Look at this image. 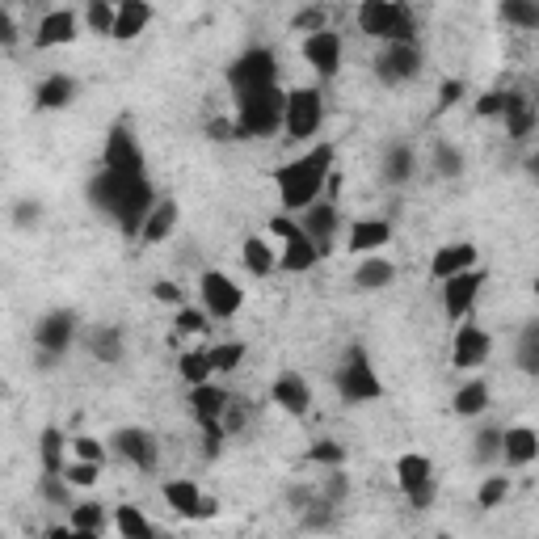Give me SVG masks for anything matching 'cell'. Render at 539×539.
<instances>
[{"label":"cell","instance_id":"obj_1","mask_svg":"<svg viewBox=\"0 0 539 539\" xmlns=\"http://www.w3.org/2000/svg\"><path fill=\"white\" fill-rule=\"evenodd\" d=\"M85 194H89L93 211H102L106 219H114V224L123 228V236L144 232L148 215L156 211V203H161L148 177H118V173H106V169H97L89 177Z\"/></svg>","mask_w":539,"mask_h":539},{"label":"cell","instance_id":"obj_2","mask_svg":"<svg viewBox=\"0 0 539 539\" xmlns=\"http://www.w3.org/2000/svg\"><path fill=\"white\" fill-rule=\"evenodd\" d=\"M333 144H316L304 156H295L283 169H274V186H278V203L287 215H304L312 203H321V194L329 186L333 169Z\"/></svg>","mask_w":539,"mask_h":539},{"label":"cell","instance_id":"obj_3","mask_svg":"<svg viewBox=\"0 0 539 539\" xmlns=\"http://www.w3.org/2000/svg\"><path fill=\"white\" fill-rule=\"evenodd\" d=\"M358 30L379 43H417V17L409 5H392V0H367L358 9Z\"/></svg>","mask_w":539,"mask_h":539},{"label":"cell","instance_id":"obj_4","mask_svg":"<svg viewBox=\"0 0 539 539\" xmlns=\"http://www.w3.org/2000/svg\"><path fill=\"white\" fill-rule=\"evenodd\" d=\"M283 123H287V93L278 85L236 97V127L245 131V139H270Z\"/></svg>","mask_w":539,"mask_h":539},{"label":"cell","instance_id":"obj_5","mask_svg":"<svg viewBox=\"0 0 539 539\" xmlns=\"http://www.w3.org/2000/svg\"><path fill=\"white\" fill-rule=\"evenodd\" d=\"M228 85L236 97H249V93H262L278 85V55L270 47H249L245 55L232 59L228 68Z\"/></svg>","mask_w":539,"mask_h":539},{"label":"cell","instance_id":"obj_6","mask_svg":"<svg viewBox=\"0 0 539 539\" xmlns=\"http://www.w3.org/2000/svg\"><path fill=\"white\" fill-rule=\"evenodd\" d=\"M337 396H342L346 405H367V401L384 396V384H379V375H375L363 346H350L346 363L337 367Z\"/></svg>","mask_w":539,"mask_h":539},{"label":"cell","instance_id":"obj_7","mask_svg":"<svg viewBox=\"0 0 539 539\" xmlns=\"http://www.w3.org/2000/svg\"><path fill=\"white\" fill-rule=\"evenodd\" d=\"M270 236H278V241H283V253H278V270L304 274V270H312L316 262H321V249H316L308 236H304V228H299L295 215H274V219H270Z\"/></svg>","mask_w":539,"mask_h":539},{"label":"cell","instance_id":"obj_8","mask_svg":"<svg viewBox=\"0 0 539 539\" xmlns=\"http://www.w3.org/2000/svg\"><path fill=\"white\" fill-rule=\"evenodd\" d=\"M325 123V93L321 89H291L287 93V139H295V144H304V139H312L316 131H321Z\"/></svg>","mask_w":539,"mask_h":539},{"label":"cell","instance_id":"obj_9","mask_svg":"<svg viewBox=\"0 0 539 539\" xmlns=\"http://www.w3.org/2000/svg\"><path fill=\"white\" fill-rule=\"evenodd\" d=\"M102 169L106 173H118V177H148L144 173L148 169V156H144V148H139V139H135V131L127 123L110 127L106 148H102Z\"/></svg>","mask_w":539,"mask_h":539},{"label":"cell","instance_id":"obj_10","mask_svg":"<svg viewBox=\"0 0 539 539\" xmlns=\"http://www.w3.org/2000/svg\"><path fill=\"white\" fill-rule=\"evenodd\" d=\"M198 299H203V312L211 321H232L245 304V291L224 270H203V278H198Z\"/></svg>","mask_w":539,"mask_h":539},{"label":"cell","instance_id":"obj_11","mask_svg":"<svg viewBox=\"0 0 539 539\" xmlns=\"http://www.w3.org/2000/svg\"><path fill=\"white\" fill-rule=\"evenodd\" d=\"M485 283H489V270H481V266L468 270V274L447 278V283H443V312H447V321H455V325L472 321V308H476V299H481Z\"/></svg>","mask_w":539,"mask_h":539},{"label":"cell","instance_id":"obj_12","mask_svg":"<svg viewBox=\"0 0 539 539\" xmlns=\"http://www.w3.org/2000/svg\"><path fill=\"white\" fill-rule=\"evenodd\" d=\"M396 485H401V493L409 497L413 510H430V502H434V464L417 451L401 455L396 459Z\"/></svg>","mask_w":539,"mask_h":539},{"label":"cell","instance_id":"obj_13","mask_svg":"<svg viewBox=\"0 0 539 539\" xmlns=\"http://www.w3.org/2000/svg\"><path fill=\"white\" fill-rule=\"evenodd\" d=\"M422 72V47L417 43H388L375 55V76L384 85H409Z\"/></svg>","mask_w":539,"mask_h":539},{"label":"cell","instance_id":"obj_14","mask_svg":"<svg viewBox=\"0 0 539 539\" xmlns=\"http://www.w3.org/2000/svg\"><path fill=\"white\" fill-rule=\"evenodd\" d=\"M110 447L127 459V464H135L139 472H152L156 459H161V443H156V434L144 430V426H123L110 434Z\"/></svg>","mask_w":539,"mask_h":539},{"label":"cell","instance_id":"obj_15","mask_svg":"<svg viewBox=\"0 0 539 539\" xmlns=\"http://www.w3.org/2000/svg\"><path fill=\"white\" fill-rule=\"evenodd\" d=\"M165 502H169V510L173 514H182V518H190V523H203V518H215L219 514V502L211 493H203L194 481H165Z\"/></svg>","mask_w":539,"mask_h":539},{"label":"cell","instance_id":"obj_16","mask_svg":"<svg viewBox=\"0 0 539 539\" xmlns=\"http://www.w3.org/2000/svg\"><path fill=\"white\" fill-rule=\"evenodd\" d=\"M76 342V316L68 308H55L47 312L43 321L34 325V346L43 350L47 358H59V354H68Z\"/></svg>","mask_w":539,"mask_h":539},{"label":"cell","instance_id":"obj_17","mask_svg":"<svg viewBox=\"0 0 539 539\" xmlns=\"http://www.w3.org/2000/svg\"><path fill=\"white\" fill-rule=\"evenodd\" d=\"M489 350H493V337H489V329H481L476 321H464L455 329V346H451V363H455V371H476L489 358Z\"/></svg>","mask_w":539,"mask_h":539},{"label":"cell","instance_id":"obj_18","mask_svg":"<svg viewBox=\"0 0 539 539\" xmlns=\"http://www.w3.org/2000/svg\"><path fill=\"white\" fill-rule=\"evenodd\" d=\"M299 228H304V236L308 241L321 249V257L333 249V241H337V228H342V211H337V203H312L304 215H299Z\"/></svg>","mask_w":539,"mask_h":539},{"label":"cell","instance_id":"obj_19","mask_svg":"<svg viewBox=\"0 0 539 539\" xmlns=\"http://www.w3.org/2000/svg\"><path fill=\"white\" fill-rule=\"evenodd\" d=\"M304 59L316 68L321 81H333L342 72V34L337 30H321V34H308L304 38Z\"/></svg>","mask_w":539,"mask_h":539},{"label":"cell","instance_id":"obj_20","mask_svg":"<svg viewBox=\"0 0 539 539\" xmlns=\"http://www.w3.org/2000/svg\"><path fill=\"white\" fill-rule=\"evenodd\" d=\"M481 266V253H476L472 241H455V245H443L434 257H430V274H434V283H447V278L455 274H468Z\"/></svg>","mask_w":539,"mask_h":539},{"label":"cell","instance_id":"obj_21","mask_svg":"<svg viewBox=\"0 0 539 539\" xmlns=\"http://www.w3.org/2000/svg\"><path fill=\"white\" fill-rule=\"evenodd\" d=\"M76 26H81V17H76L72 9H51V13H43V22H38V30H34V47L38 51L68 47V43H76Z\"/></svg>","mask_w":539,"mask_h":539},{"label":"cell","instance_id":"obj_22","mask_svg":"<svg viewBox=\"0 0 539 539\" xmlns=\"http://www.w3.org/2000/svg\"><path fill=\"white\" fill-rule=\"evenodd\" d=\"M270 401L291 413V417H304L312 409V388H308V379L304 375H295V371H283L274 379V388H270Z\"/></svg>","mask_w":539,"mask_h":539},{"label":"cell","instance_id":"obj_23","mask_svg":"<svg viewBox=\"0 0 539 539\" xmlns=\"http://www.w3.org/2000/svg\"><path fill=\"white\" fill-rule=\"evenodd\" d=\"M392 241V224L388 219H354L350 236H346V249L354 257H375V249H384Z\"/></svg>","mask_w":539,"mask_h":539},{"label":"cell","instance_id":"obj_24","mask_svg":"<svg viewBox=\"0 0 539 539\" xmlns=\"http://www.w3.org/2000/svg\"><path fill=\"white\" fill-rule=\"evenodd\" d=\"M539 459V430L531 426H510L502 443V464L506 468H527Z\"/></svg>","mask_w":539,"mask_h":539},{"label":"cell","instance_id":"obj_25","mask_svg":"<svg viewBox=\"0 0 539 539\" xmlns=\"http://www.w3.org/2000/svg\"><path fill=\"white\" fill-rule=\"evenodd\" d=\"M76 93H81V85H76L68 72H51L47 81L34 89V106L38 110H68L76 102Z\"/></svg>","mask_w":539,"mask_h":539},{"label":"cell","instance_id":"obj_26","mask_svg":"<svg viewBox=\"0 0 539 539\" xmlns=\"http://www.w3.org/2000/svg\"><path fill=\"white\" fill-rule=\"evenodd\" d=\"M232 405V396L219 388V384H203V388H190V413L198 417V426L207 422H224V413Z\"/></svg>","mask_w":539,"mask_h":539},{"label":"cell","instance_id":"obj_27","mask_svg":"<svg viewBox=\"0 0 539 539\" xmlns=\"http://www.w3.org/2000/svg\"><path fill=\"white\" fill-rule=\"evenodd\" d=\"M152 17H156V9L148 5V0H123V5H118L114 38H118V43H131V38H139V34L148 30Z\"/></svg>","mask_w":539,"mask_h":539},{"label":"cell","instance_id":"obj_28","mask_svg":"<svg viewBox=\"0 0 539 539\" xmlns=\"http://www.w3.org/2000/svg\"><path fill=\"white\" fill-rule=\"evenodd\" d=\"M535 123H539V102H535V97H527V93H514L510 89V110H506L510 139H527Z\"/></svg>","mask_w":539,"mask_h":539},{"label":"cell","instance_id":"obj_29","mask_svg":"<svg viewBox=\"0 0 539 539\" xmlns=\"http://www.w3.org/2000/svg\"><path fill=\"white\" fill-rule=\"evenodd\" d=\"M177 203L173 198H161V203H156V211L148 215V224H144V232H139V241L144 245H165L169 236H173V228H177Z\"/></svg>","mask_w":539,"mask_h":539},{"label":"cell","instance_id":"obj_30","mask_svg":"<svg viewBox=\"0 0 539 539\" xmlns=\"http://www.w3.org/2000/svg\"><path fill=\"white\" fill-rule=\"evenodd\" d=\"M241 262H245V270H249V274L266 278V274H274V270H278V253L270 249L266 236H245V245H241Z\"/></svg>","mask_w":539,"mask_h":539},{"label":"cell","instance_id":"obj_31","mask_svg":"<svg viewBox=\"0 0 539 539\" xmlns=\"http://www.w3.org/2000/svg\"><path fill=\"white\" fill-rule=\"evenodd\" d=\"M89 354L97 358V363H123V329L118 325H102V329H93L89 333Z\"/></svg>","mask_w":539,"mask_h":539},{"label":"cell","instance_id":"obj_32","mask_svg":"<svg viewBox=\"0 0 539 539\" xmlns=\"http://www.w3.org/2000/svg\"><path fill=\"white\" fill-rule=\"evenodd\" d=\"M392 278H396V266L388 262V257H363L354 270V287L358 291H384Z\"/></svg>","mask_w":539,"mask_h":539},{"label":"cell","instance_id":"obj_33","mask_svg":"<svg viewBox=\"0 0 539 539\" xmlns=\"http://www.w3.org/2000/svg\"><path fill=\"white\" fill-rule=\"evenodd\" d=\"M64 447H68V438H64V430H55V426H47L43 434H38V451H43V472H47V476H64V472H68V459H64Z\"/></svg>","mask_w":539,"mask_h":539},{"label":"cell","instance_id":"obj_34","mask_svg":"<svg viewBox=\"0 0 539 539\" xmlns=\"http://www.w3.org/2000/svg\"><path fill=\"white\" fill-rule=\"evenodd\" d=\"M451 409H455V417H481L489 409V384L485 379H468V384L455 392Z\"/></svg>","mask_w":539,"mask_h":539},{"label":"cell","instance_id":"obj_35","mask_svg":"<svg viewBox=\"0 0 539 539\" xmlns=\"http://www.w3.org/2000/svg\"><path fill=\"white\" fill-rule=\"evenodd\" d=\"M413 169H417L413 148H409V144H392L388 156H384V182H388V186H405L409 177H413Z\"/></svg>","mask_w":539,"mask_h":539},{"label":"cell","instance_id":"obj_36","mask_svg":"<svg viewBox=\"0 0 539 539\" xmlns=\"http://www.w3.org/2000/svg\"><path fill=\"white\" fill-rule=\"evenodd\" d=\"M114 527H118V535H123V539H161L139 506H118L114 510Z\"/></svg>","mask_w":539,"mask_h":539},{"label":"cell","instance_id":"obj_37","mask_svg":"<svg viewBox=\"0 0 539 539\" xmlns=\"http://www.w3.org/2000/svg\"><path fill=\"white\" fill-rule=\"evenodd\" d=\"M177 371H182V379L190 388H203V384H215V363H211V350H190L182 354V363H177Z\"/></svg>","mask_w":539,"mask_h":539},{"label":"cell","instance_id":"obj_38","mask_svg":"<svg viewBox=\"0 0 539 539\" xmlns=\"http://www.w3.org/2000/svg\"><path fill=\"white\" fill-rule=\"evenodd\" d=\"M106 523H110V514H106V506H97V502H81V506L68 510V527H76V531H97L102 535Z\"/></svg>","mask_w":539,"mask_h":539},{"label":"cell","instance_id":"obj_39","mask_svg":"<svg viewBox=\"0 0 539 539\" xmlns=\"http://www.w3.org/2000/svg\"><path fill=\"white\" fill-rule=\"evenodd\" d=\"M502 443H506V430H481L472 443V459L476 464H502Z\"/></svg>","mask_w":539,"mask_h":539},{"label":"cell","instance_id":"obj_40","mask_svg":"<svg viewBox=\"0 0 539 539\" xmlns=\"http://www.w3.org/2000/svg\"><path fill=\"white\" fill-rule=\"evenodd\" d=\"M518 367L527 375H539V321H531L518 337Z\"/></svg>","mask_w":539,"mask_h":539},{"label":"cell","instance_id":"obj_41","mask_svg":"<svg viewBox=\"0 0 539 539\" xmlns=\"http://www.w3.org/2000/svg\"><path fill=\"white\" fill-rule=\"evenodd\" d=\"M308 464H316V468H346V447L342 443H333V438H321L312 451H308Z\"/></svg>","mask_w":539,"mask_h":539},{"label":"cell","instance_id":"obj_42","mask_svg":"<svg viewBox=\"0 0 539 539\" xmlns=\"http://www.w3.org/2000/svg\"><path fill=\"white\" fill-rule=\"evenodd\" d=\"M85 22L93 34H110L114 38V22H118V5H110V0H93V5L85 9Z\"/></svg>","mask_w":539,"mask_h":539},{"label":"cell","instance_id":"obj_43","mask_svg":"<svg viewBox=\"0 0 539 539\" xmlns=\"http://www.w3.org/2000/svg\"><path fill=\"white\" fill-rule=\"evenodd\" d=\"M506 497H510V476L497 472V476H489V481L481 485V493H476V506H481V510H497Z\"/></svg>","mask_w":539,"mask_h":539},{"label":"cell","instance_id":"obj_44","mask_svg":"<svg viewBox=\"0 0 539 539\" xmlns=\"http://www.w3.org/2000/svg\"><path fill=\"white\" fill-rule=\"evenodd\" d=\"M211 350V363H215V375H232L236 367L245 363V346L241 342H224V346H207Z\"/></svg>","mask_w":539,"mask_h":539},{"label":"cell","instance_id":"obj_45","mask_svg":"<svg viewBox=\"0 0 539 539\" xmlns=\"http://www.w3.org/2000/svg\"><path fill=\"white\" fill-rule=\"evenodd\" d=\"M502 17L518 30H539V5H527V0H506Z\"/></svg>","mask_w":539,"mask_h":539},{"label":"cell","instance_id":"obj_46","mask_svg":"<svg viewBox=\"0 0 539 539\" xmlns=\"http://www.w3.org/2000/svg\"><path fill=\"white\" fill-rule=\"evenodd\" d=\"M38 493L47 497V502H55V506H68L72 510V485H68V476H38Z\"/></svg>","mask_w":539,"mask_h":539},{"label":"cell","instance_id":"obj_47","mask_svg":"<svg viewBox=\"0 0 539 539\" xmlns=\"http://www.w3.org/2000/svg\"><path fill=\"white\" fill-rule=\"evenodd\" d=\"M64 476H68L72 489H93L97 481H102V464H85V459H72Z\"/></svg>","mask_w":539,"mask_h":539},{"label":"cell","instance_id":"obj_48","mask_svg":"<svg viewBox=\"0 0 539 539\" xmlns=\"http://www.w3.org/2000/svg\"><path fill=\"white\" fill-rule=\"evenodd\" d=\"M177 333H198V337H207L211 333V316L207 312H198V308H177Z\"/></svg>","mask_w":539,"mask_h":539},{"label":"cell","instance_id":"obj_49","mask_svg":"<svg viewBox=\"0 0 539 539\" xmlns=\"http://www.w3.org/2000/svg\"><path fill=\"white\" fill-rule=\"evenodd\" d=\"M333 518H337V506H329L325 497H316V502L304 510V527L308 531H325V527H333Z\"/></svg>","mask_w":539,"mask_h":539},{"label":"cell","instance_id":"obj_50","mask_svg":"<svg viewBox=\"0 0 539 539\" xmlns=\"http://www.w3.org/2000/svg\"><path fill=\"white\" fill-rule=\"evenodd\" d=\"M346 493H350L346 472H342V468H329V472H325V489H321V497H325L329 506H342V502H346Z\"/></svg>","mask_w":539,"mask_h":539},{"label":"cell","instance_id":"obj_51","mask_svg":"<svg viewBox=\"0 0 539 539\" xmlns=\"http://www.w3.org/2000/svg\"><path fill=\"white\" fill-rule=\"evenodd\" d=\"M434 169L443 177H459L464 173V156H459L451 144H434Z\"/></svg>","mask_w":539,"mask_h":539},{"label":"cell","instance_id":"obj_52","mask_svg":"<svg viewBox=\"0 0 539 539\" xmlns=\"http://www.w3.org/2000/svg\"><path fill=\"white\" fill-rule=\"evenodd\" d=\"M510 110V89H493V93H481V102H476V114L481 118H506Z\"/></svg>","mask_w":539,"mask_h":539},{"label":"cell","instance_id":"obj_53","mask_svg":"<svg viewBox=\"0 0 539 539\" xmlns=\"http://www.w3.org/2000/svg\"><path fill=\"white\" fill-rule=\"evenodd\" d=\"M72 451H76V459H85V464H106V447L97 443V438H89V434L72 438Z\"/></svg>","mask_w":539,"mask_h":539},{"label":"cell","instance_id":"obj_54","mask_svg":"<svg viewBox=\"0 0 539 539\" xmlns=\"http://www.w3.org/2000/svg\"><path fill=\"white\" fill-rule=\"evenodd\" d=\"M291 30H304V34L329 30V26H325V9H299V13L291 17Z\"/></svg>","mask_w":539,"mask_h":539},{"label":"cell","instance_id":"obj_55","mask_svg":"<svg viewBox=\"0 0 539 539\" xmlns=\"http://www.w3.org/2000/svg\"><path fill=\"white\" fill-rule=\"evenodd\" d=\"M224 438H228L224 422H207V426H203V455L215 459L219 451H224Z\"/></svg>","mask_w":539,"mask_h":539},{"label":"cell","instance_id":"obj_56","mask_svg":"<svg viewBox=\"0 0 539 539\" xmlns=\"http://www.w3.org/2000/svg\"><path fill=\"white\" fill-rule=\"evenodd\" d=\"M207 135L215 139V144H228V139H245V131L236 127V118H232V123H228V118H211V123H207Z\"/></svg>","mask_w":539,"mask_h":539},{"label":"cell","instance_id":"obj_57","mask_svg":"<svg viewBox=\"0 0 539 539\" xmlns=\"http://www.w3.org/2000/svg\"><path fill=\"white\" fill-rule=\"evenodd\" d=\"M245 426H249V409H245V401H232L228 413H224V430H228V438H232V434H241Z\"/></svg>","mask_w":539,"mask_h":539},{"label":"cell","instance_id":"obj_58","mask_svg":"<svg viewBox=\"0 0 539 539\" xmlns=\"http://www.w3.org/2000/svg\"><path fill=\"white\" fill-rule=\"evenodd\" d=\"M152 295L161 299V304H169V308H186L182 287H177V283H156V287H152Z\"/></svg>","mask_w":539,"mask_h":539},{"label":"cell","instance_id":"obj_59","mask_svg":"<svg viewBox=\"0 0 539 539\" xmlns=\"http://www.w3.org/2000/svg\"><path fill=\"white\" fill-rule=\"evenodd\" d=\"M459 97H464V81H447L443 93H438V110H451Z\"/></svg>","mask_w":539,"mask_h":539},{"label":"cell","instance_id":"obj_60","mask_svg":"<svg viewBox=\"0 0 539 539\" xmlns=\"http://www.w3.org/2000/svg\"><path fill=\"white\" fill-rule=\"evenodd\" d=\"M0 43H5V47L17 43V26H13V13L9 9H0Z\"/></svg>","mask_w":539,"mask_h":539},{"label":"cell","instance_id":"obj_61","mask_svg":"<svg viewBox=\"0 0 539 539\" xmlns=\"http://www.w3.org/2000/svg\"><path fill=\"white\" fill-rule=\"evenodd\" d=\"M47 539H102L97 531H76V527H51Z\"/></svg>","mask_w":539,"mask_h":539},{"label":"cell","instance_id":"obj_62","mask_svg":"<svg viewBox=\"0 0 539 539\" xmlns=\"http://www.w3.org/2000/svg\"><path fill=\"white\" fill-rule=\"evenodd\" d=\"M38 215H43V207H38V203H22V207H17V224H38Z\"/></svg>","mask_w":539,"mask_h":539},{"label":"cell","instance_id":"obj_63","mask_svg":"<svg viewBox=\"0 0 539 539\" xmlns=\"http://www.w3.org/2000/svg\"><path fill=\"white\" fill-rule=\"evenodd\" d=\"M527 173H531L535 182H539V152H531V156H527Z\"/></svg>","mask_w":539,"mask_h":539}]
</instances>
